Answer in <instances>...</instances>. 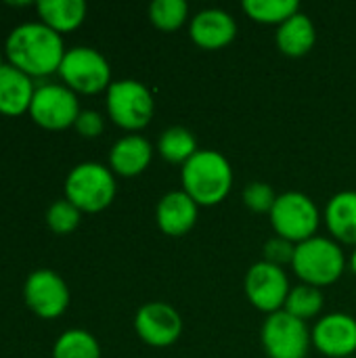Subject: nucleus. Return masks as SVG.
Segmentation results:
<instances>
[{
    "instance_id": "obj_26",
    "label": "nucleus",
    "mask_w": 356,
    "mask_h": 358,
    "mask_svg": "<svg viewBox=\"0 0 356 358\" xmlns=\"http://www.w3.org/2000/svg\"><path fill=\"white\" fill-rule=\"evenodd\" d=\"M80 220H82V212L71 201H67L65 197L57 199L46 210V224H48V229L55 235H69V233H73L78 229Z\"/></svg>"
},
{
    "instance_id": "obj_18",
    "label": "nucleus",
    "mask_w": 356,
    "mask_h": 358,
    "mask_svg": "<svg viewBox=\"0 0 356 358\" xmlns=\"http://www.w3.org/2000/svg\"><path fill=\"white\" fill-rule=\"evenodd\" d=\"M36 13L38 21L63 36L84 23L88 6L84 0H38Z\"/></svg>"
},
{
    "instance_id": "obj_29",
    "label": "nucleus",
    "mask_w": 356,
    "mask_h": 358,
    "mask_svg": "<svg viewBox=\"0 0 356 358\" xmlns=\"http://www.w3.org/2000/svg\"><path fill=\"white\" fill-rule=\"evenodd\" d=\"M73 128L84 138H97L105 130V120L94 109H82L80 115H78V120H76V124H73Z\"/></svg>"
},
{
    "instance_id": "obj_15",
    "label": "nucleus",
    "mask_w": 356,
    "mask_h": 358,
    "mask_svg": "<svg viewBox=\"0 0 356 358\" xmlns=\"http://www.w3.org/2000/svg\"><path fill=\"white\" fill-rule=\"evenodd\" d=\"M197 216H199V206L185 191L166 193L155 208L157 227L162 233L170 237L187 235L195 227Z\"/></svg>"
},
{
    "instance_id": "obj_8",
    "label": "nucleus",
    "mask_w": 356,
    "mask_h": 358,
    "mask_svg": "<svg viewBox=\"0 0 356 358\" xmlns=\"http://www.w3.org/2000/svg\"><path fill=\"white\" fill-rule=\"evenodd\" d=\"M80 111V101L73 90L65 84L46 82L36 86L27 113L44 130H65L76 124Z\"/></svg>"
},
{
    "instance_id": "obj_21",
    "label": "nucleus",
    "mask_w": 356,
    "mask_h": 358,
    "mask_svg": "<svg viewBox=\"0 0 356 358\" xmlns=\"http://www.w3.org/2000/svg\"><path fill=\"white\" fill-rule=\"evenodd\" d=\"M157 151L166 162L183 166L199 149H197V141H195L191 130H187L183 126H172V128L162 132V136L157 141Z\"/></svg>"
},
{
    "instance_id": "obj_24",
    "label": "nucleus",
    "mask_w": 356,
    "mask_h": 358,
    "mask_svg": "<svg viewBox=\"0 0 356 358\" xmlns=\"http://www.w3.org/2000/svg\"><path fill=\"white\" fill-rule=\"evenodd\" d=\"M323 302H325V298L319 287L302 283V285H296L290 289L283 310L306 323V319H315L323 310Z\"/></svg>"
},
{
    "instance_id": "obj_30",
    "label": "nucleus",
    "mask_w": 356,
    "mask_h": 358,
    "mask_svg": "<svg viewBox=\"0 0 356 358\" xmlns=\"http://www.w3.org/2000/svg\"><path fill=\"white\" fill-rule=\"evenodd\" d=\"M6 65V55H4V48H0V69Z\"/></svg>"
},
{
    "instance_id": "obj_20",
    "label": "nucleus",
    "mask_w": 356,
    "mask_h": 358,
    "mask_svg": "<svg viewBox=\"0 0 356 358\" xmlns=\"http://www.w3.org/2000/svg\"><path fill=\"white\" fill-rule=\"evenodd\" d=\"M325 224L336 241L356 248V191H342L327 201Z\"/></svg>"
},
{
    "instance_id": "obj_25",
    "label": "nucleus",
    "mask_w": 356,
    "mask_h": 358,
    "mask_svg": "<svg viewBox=\"0 0 356 358\" xmlns=\"http://www.w3.org/2000/svg\"><path fill=\"white\" fill-rule=\"evenodd\" d=\"M189 4L185 0H155L149 6V19L157 29L176 31L185 25Z\"/></svg>"
},
{
    "instance_id": "obj_4",
    "label": "nucleus",
    "mask_w": 356,
    "mask_h": 358,
    "mask_svg": "<svg viewBox=\"0 0 356 358\" xmlns=\"http://www.w3.org/2000/svg\"><path fill=\"white\" fill-rule=\"evenodd\" d=\"M292 268L302 283L321 289L342 277L346 268V256L336 239L315 235L296 245Z\"/></svg>"
},
{
    "instance_id": "obj_11",
    "label": "nucleus",
    "mask_w": 356,
    "mask_h": 358,
    "mask_svg": "<svg viewBox=\"0 0 356 358\" xmlns=\"http://www.w3.org/2000/svg\"><path fill=\"white\" fill-rule=\"evenodd\" d=\"M290 279L281 266L260 260L250 266L245 275V296L258 310L273 315L283 310L290 296Z\"/></svg>"
},
{
    "instance_id": "obj_1",
    "label": "nucleus",
    "mask_w": 356,
    "mask_h": 358,
    "mask_svg": "<svg viewBox=\"0 0 356 358\" xmlns=\"http://www.w3.org/2000/svg\"><path fill=\"white\" fill-rule=\"evenodd\" d=\"M65 52L67 48L63 36L52 31L42 21L19 23L4 40L6 63L34 80L57 73Z\"/></svg>"
},
{
    "instance_id": "obj_6",
    "label": "nucleus",
    "mask_w": 356,
    "mask_h": 358,
    "mask_svg": "<svg viewBox=\"0 0 356 358\" xmlns=\"http://www.w3.org/2000/svg\"><path fill=\"white\" fill-rule=\"evenodd\" d=\"M57 73L61 82L76 94H97L103 90L107 92L111 86L109 61L92 46L67 48Z\"/></svg>"
},
{
    "instance_id": "obj_17",
    "label": "nucleus",
    "mask_w": 356,
    "mask_h": 358,
    "mask_svg": "<svg viewBox=\"0 0 356 358\" xmlns=\"http://www.w3.org/2000/svg\"><path fill=\"white\" fill-rule=\"evenodd\" d=\"M36 92V82L21 69L4 65L0 69V113L17 117L29 111Z\"/></svg>"
},
{
    "instance_id": "obj_13",
    "label": "nucleus",
    "mask_w": 356,
    "mask_h": 358,
    "mask_svg": "<svg viewBox=\"0 0 356 358\" xmlns=\"http://www.w3.org/2000/svg\"><path fill=\"white\" fill-rule=\"evenodd\" d=\"M313 346L329 358H350L356 352V319L346 313H332L317 321L311 331Z\"/></svg>"
},
{
    "instance_id": "obj_2",
    "label": "nucleus",
    "mask_w": 356,
    "mask_h": 358,
    "mask_svg": "<svg viewBox=\"0 0 356 358\" xmlns=\"http://www.w3.org/2000/svg\"><path fill=\"white\" fill-rule=\"evenodd\" d=\"M183 191L204 208L218 206L233 187V168L229 159L214 149H199L180 170Z\"/></svg>"
},
{
    "instance_id": "obj_5",
    "label": "nucleus",
    "mask_w": 356,
    "mask_h": 358,
    "mask_svg": "<svg viewBox=\"0 0 356 358\" xmlns=\"http://www.w3.org/2000/svg\"><path fill=\"white\" fill-rule=\"evenodd\" d=\"M105 105L111 122L130 132L143 130L155 113L153 94L138 80L111 82L105 92Z\"/></svg>"
},
{
    "instance_id": "obj_19",
    "label": "nucleus",
    "mask_w": 356,
    "mask_h": 358,
    "mask_svg": "<svg viewBox=\"0 0 356 358\" xmlns=\"http://www.w3.org/2000/svg\"><path fill=\"white\" fill-rule=\"evenodd\" d=\"M277 46L287 57H304L317 42V29L306 13H296L277 29Z\"/></svg>"
},
{
    "instance_id": "obj_10",
    "label": "nucleus",
    "mask_w": 356,
    "mask_h": 358,
    "mask_svg": "<svg viewBox=\"0 0 356 358\" xmlns=\"http://www.w3.org/2000/svg\"><path fill=\"white\" fill-rule=\"evenodd\" d=\"M69 287L61 275L50 268L34 271L23 283V302L40 319H59L69 306Z\"/></svg>"
},
{
    "instance_id": "obj_14",
    "label": "nucleus",
    "mask_w": 356,
    "mask_h": 358,
    "mask_svg": "<svg viewBox=\"0 0 356 358\" xmlns=\"http://www.w3.org/2000/svg\"><path fill=\"white\" fill-rule=\"evenodd\" d=\"M189 34L199 48L218 50L235 40L237 21L233 19L231 13L222 8H204L191 19Z\"/></svg>"
},
{
    "instance_id": "obj_23",
    "label": "nucleus",
    "mask_w": 356,
    "mask_h": 358,
    "mask_svg": "<svg viewBox=\"0 0 356 358\" xmlns=\"http://www.w3.org/2000/svg\"><path fill=\"white\" fill-rule=\"evenodd\" d=\"M241 6L250 19L266 25H281L300 13L298 0H243Z\"/></svg>"
},
{
    "instance_id": "obj_9",
    "label": "nucleus",
    "mask_w": 356,
    "mask_h": 358,
    "mask_svg": "<svg viewBox=\"0 0 356 358\" xmlns=\"http://www.w3.org/2000/svg\"><path fill=\"white\" fill-rule=\"evenodd\" d=\"M260 338L269 358H306L313 344L306 323L285 310L266 317Z\"/></svg>"
},
{
    "instance_id": "obj_16",
    "label": "nucleus",
    "mask_w": 356,
    "mask_h": 358,
    "mask_svg": "<svg viewBox=\"0 0 356 358\" xmlns=\"http://www.w3.org/2000/svg\"><path fill=\"white\" fill-rule=\"evenodd\" d=\"M151 157H153V147L145 136L126 134L113 143L109 151V168L113 174L130 178L145 172L151 164Z\"/></svg>"
},
{
    "instance_id": "obj_22",
    "label": "nucleus",
    "mask_w": 356,
    "mask_h": 358,
    "mask_svg": "<svg viewBox=\"0 0 356 358\" xmlns=\"http://www.w3.org/2000/svg\"><path fill=\"white\" fill-rule=\"evenodd\" d=\"M52 358H101V346L90 331L67 329L57 338Z\"/></svg>"
},
{
    "instance_id": "obj_7",
    "label": "nucleus",
    "mask_w": 356,
    "mask_h": 358,
    "mask_svg": "<svg viewBox=\"0 0 356 358\" xmlns=\"http://www.w3.org/2000/svg\"><path fill=\"white\" fill-rule=\"evenodd\" d=\"M269 214L277 237H283L296 245L315 237L321 222L317 203L300 191L277 195V201Z\"/></svg>"
},
{
    "instance_id": "obj_31",
    "label": "nucleus",
    "mask_w": 356,
    "mask_h": 358,
    "mask_svg": "<svg viewBox=\"0 0 356 358\" xmlns=\"http://www.w3.org/2000/svg\"><path fill=\"white\" fill-rule=\"evenodd\" d=\"M350 268H353V273L356 275V248L355 252H353V258H350Z\"/></svg>"
},
{
    "instance_id": "obj_28",
    "label": "nucleus",
    "mask_w": 356,
    "mask_h": 358,
    "mask_svg": "<svg viewBox=\"0 0 356 358\" xmlns=\"http://www.w3.org/2000/svg\"><path fill=\"white\" fill-rule=\"evenodd\" d=\"M294 254H296V243L283 239V237H271L264 243V260L275 264V266H285L294 262Z\"/></svg>"
},
{
    "instance_id": "obj_3",
    "label": "nucleus",
    "mask_w": 356,
    "mask_h": 358,
    "mask_svg": "<svg viewBox=\"0 0 356 358\" xmlns=\"http://www.w3.org/2000/svg\"><path fill=\"white\" fill-rule=\"evenodd\" d=\"M115 174L99 162H82L73 166L65 178V199L82 214H97L115 199Z\"/></svg>"
},
{
    "instance_id": "obj_32",
    "label": "nucleus",
    "mask_w": 356,
    "mask_h": 358,
    "mask_svg": "<svg viewBox=\"0 0 356 358\" xmlns=\"http://www.w3.org/2000/svg\"><path fill=\"white\" fill-rule=\"evenodd\" d=\"M350 358H356V357H350Z\"/></svg>"
},
{
    "instance_id": "obj_27",
    "label": "nucleus",
    "mask_w": 356,
    "mask_h": 358,
    "mask_svg": "<svg viewBox=\"0 0 356 358\" xmlns=\"http://www.w3.org/2000/svg\"><path fill=\"white\" fill-rule=\"evenodd\" d=\"M275 201H277V195L271 189V185H266V182H260V180L258 182H250L243 189V203L252 212H258V214L271 212Z\"/></svg>"
},
{
    "instance_id": "obj_12",
    "label": "nucleus",
    "mask_w": 356,
    "mask_h": 358,
    "mask_svg": "<svg viewBox=\"0 0 356 358\" xmlns=\"http://www.w3.org/2000/svg\"><path fill=\"white\" fill-rule=\"evenodd\" d=\"M134 329H136V336L145 344L153 348H166V346H172L180 338L183 319L170 304L149 302L136 310Z\"/></svg>"
}]
</instances>
